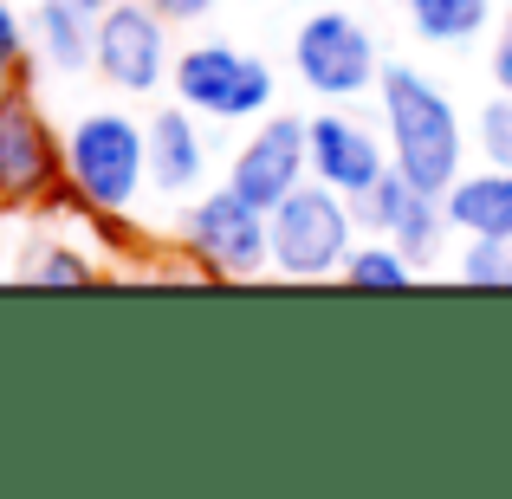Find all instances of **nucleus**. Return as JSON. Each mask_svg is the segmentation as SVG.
<instances>
[{
  "instance_id": "obj_1",
  "label": "nucleus",
  "mask_w": 512,
  "mask_h": 499,
  "mask_svg": "<svg viewBox=\"0 0 512 499\" xmlns=\"http://www.w3.org/2000/svg\"><path fill=\"white\" fill-rule=\"evenodd\" d=\"M376 111H383V137H389V163L409 175L415 188H448L467 169V130L461 111L448 104V91L415 65H383L376 85Z\"/></svg>"
},
{
  "instance_id": "obj_2",
  "label": "nucleus",
  "mask_w": 512,
  "mask_h": 499,
  "mask_svg": "<svg viewBox=\"0 0 512 499\" xmlns=\"http://www.w3.org/2000/svg\"><path fill=\"white\" fill-rule=\"evenodd\" d=\"M0 214H85L65 175V130H52L33 85H0Z\"/></svg>"
},
{
  "instance_id": "obj_3",
  "label": "nucleus",
  "mask_w": 512,
  "mask_h": 499,
  "mask_svg": "<svg viewBox=\"0 0 512 499\" xmlns=\"http://www.w3.org/2000/svg\"><path fill=\"white\" fill-rule=\"evenodd\" d=\"M266 234H273V273L292 286H318V279L344 273L350 247H357V214H350V195L312 175L279 208H266Z\"/></svg>"
},
{
  "instance_id": "obj_4",
  "label": "nucleus",
  "mask_w": 512,
  "mask_h": 499,
  "mask_svg": "<svg viewBox=\"0 0 512 499\" xmlns=\"http://www.w3.org/2000/svg\"><path fill=\"white\" fill-rule=\"evenodd\" d=\"M65 175L78 208H130L150 188V124L130 111H85L65 130Z\"/></svg>"
},
{
  "instance_id": "obj_5",
  "label": "nucleus",
  "mask_w": 512,
  "mask_h": 499,
  "mask_svg": "<svg viewBox=\"0 0 512 499\" xmlns=\"http://www.w3.org/2000/svg\"><path fill=\"white\" fill-rule=\"evenodd\" d=\"M169 91H175V104H188L208 124H260L273 111L279 85H273V65L266 59L227 46V39H201V46L175 52Z\"/></svg>"
},
{
  "instance_id": "obj_6",
  "label": "nucleus",
  "mask_w": 512,
  "mask_h": 499,
  "mask_svg": "<svg viewBox=\"0 0 512 499\" xmlns=\"http://www.w3.org/2000/svg\"><path fill=\"white\" fill-rule=\"evenodd\" d=\"M292 72L312 98L357 104L376 98V85H383V52H376V33L357 13L325 7L312 20H299V33H292Z\"/></svg>"
},
{
  "instance_id": "obj_7",
  "label": "nucleus",
  "mask_w": 512,
  "mask_h": 499,
  "mask_svg": "<svg viewBox=\"0 0 512 499\" xmlns=\"http://www.w3.org/2000/svg\"><path fill=\"white\" fill-rule=\"evenodd\" d=\"M182 253L208 279H260L273 273V234H266V208L247 201L240 188H208L188 201L182 214Z\"/></svg>"
},
{
  "instance_id": "obj_8",
  "label": "nucleus",
  "mask_w": 512,
  "mask_h": 499,
  "mask_svg": "<svg viewBox=\"0 0 512 499\" xmlns=\"http://www.w3.org/2000/svg\"><path fill=\"white\" fill-rule=\"evenodd\" d=\"M91 72H98L104 85H117L124 98H150V91L169 85V72H175L169 20L150 7V0H111V7L98 13Z\"/></svg>"
},
{
  "instance_id": "obj_9",
  "label": "nucleus",
  "mask_w": 512,
  "mask_h": 499,
  "mask_svg": "<svg viewBox=\"0 0 512 499\" xmlns=\"http://www.w3.org/2000/svg\"><path fill=\"white\" fill-rule=\"evenodd\" d=\"M299 182H312V130H305V117L266 111L253 124V137L234 150V163H227V188H240L260 208H279Z\"/></svg>"
},
{
  "instance_id": "obj_10",
  "label": "nucleus",
  "mask_w": 512,
  "mask_h": 499,
  "mask_svg": "<svg viewBox=\"0 0 512 499\" xmlns=\"http://www.w3.org/2000/svg\"><path fill=\"white\" fill-rule=\"evenodd\" d=\"M305 130H312V175L325 188H338V195H363L370 182H383L389 169V137L383 130H370L363 117H350L344 104H325L318 117H305Z\"/></svg>"
},
{
  "instance_id": "obj_11",
  "label": "nucleus",
  "mask_w": 512,
  "mask_h": 499,
  "mask_svg": "<svg viewBox=\"0 0 512 499\" xmlns=\"http://www.w3.org/2000/svg\"><path fill=\"white\" fill-rule=\"evenodd\" d=\"M208 182V137H201V117L188 104H169V111L150 117V188L169 201L201 195Z\"/></svg>"
},
{
  "instance_id": "obj_12",
  "label": "nucleus",
  "mask_w": 512,
  "mask_h": 499,
  "mask_svg": "<svg viewBox=\"0 0 512 499\" xmlns=\"http://www.w3.org/2000/svg\"><path fill=\"white\" fill-rule=\"evenodd\" d=\"M441 201H448V221L454 234H480V240H512V169H461L448 188H441Z\"/></svg>"
},
{
  "instance_id": "obj_13",
  "label": "nucleus",
  "mask_w": 512,
  "mask_h": 499,
  "mask_svg": "<svg viewBox=\"0 0 512 499\" xmlns=\"http://www.w3.org/2000/svg\"><path fill=\"white\" fill-rule=\"evenodd\" d=\"M33 52L52 72H85L91 65V39H98V13L85 0H39L33 7Z\"/></svg>"
},
{
  "instance_id": "obj_14",
  "label": "nucleus",
  "mask_w": 512,
  "mask_h": 499,
  "mask_svg": "<svg viewBox=\"0 0 512 499\" xmlns=\"http://www.w3.org/2000/svg\"><path fill=\"white\" fill-rule=\"evenodd\" d=\"M383 234L396 240V247L409 253L415 266H435V260H441V240L454 234L448 201H441L435 188H409V195H402V208H396V221H389Z\"/></svg>"
},
{
  "instance_id": "obj_15",
  "label": "nucleus",
  "mask_w": 512,
  "mask_h": 499,
  "mask_svg": "<svg viewBox=\"0 0 512 499\" xmlns=\"http://www.w3.org/2000/svg\"><path fill=\"white\" fill-rule=\"evenodd\" d=\"M20 279H26V286H52V292H65V286H98L104 266H98V253H85L78 240L39 234L33 247L20 253Z\"/></svg>"
},
{
  "instance_id": "obj_16",
  "label": "nucleus",
  "mask_w": 512,
  "mask_h": 499,
  "mask_svg": "<svg viewBox=\"0 0 512 499\" xmlns=\"http://www.w3.org/2000/svg\"><path fill=\"white\" fill-rule=\"evenodd\" d=\"M402 13L428 46H467L493 26V0H402Z\"/></svg>"
},
{
  "instance_id": "obj_17",
  "label": "nucleus",
  "mask_w": 512,
  "mask_h": 499,
  "mask_svg": "<svg viewBox=\"0 0 512 499\" xmlns=\"http://www.w3.org/2000/svg\"><path fill=\"white\" fill-rule=\"evenodd\" d=\"M415 273H422V266H415L409 253H402L396 240L383 234V240H357L338 279H344V286H363V292H402Z\"/></svg>"
},
{
  "instance_id": "obj_18",
  "label": "nucleus",
  "mask_w": 512,
  "mask_h": 499,
  "mask_svg": "<svg viewBox=\"0 0 512 499\" xmlns=\"http://www.w3.org/2000/svg\"><path fill=\"white\" fill-rule=\"evenodd\" d=\"M454 279H461V286H512V240L467 234L461 260H454Z\"/></svg>"
},
{
  "instance_id": "obj_19",
  "label": "nucleus",
  "mask_w": 512,
  "mask_h": 499,
  "mask_svg": "<svg viewBox=\"0 0 512 499\" xmlns=\"http://www.w3.org/2000/svg\"><path fill=\"white\" fill-rule=\"evenodd\" d=\"M0 85H33V26L13 0H0Z\"/></svg>"
},
{
  "instance_id": "obj_20",
  "label": "nucleus",
  "mask_w": 512,
  "mask_h": 499,
  "mask_svg": "<svg viewBox=\"0 0 512 499\" xmlns=\"http://www.w3.org/2000/svg\"><path fill=\"white\" fill-rule=\"evenodd\" d=\"M409 188H415L409 175H402V169H389L383 182H370L363 195H350V214H357V227H363V234H383V227L396 221V208H402V195H409Z\"/></svg>"
},
{
  "instance_id": "obj_21",
  "label": "nucleus",
  "mask_w": 512,
  "mask_h": 499,
  "mask_svg": "<svg viewBox=\"0 0 512 499\" xmlns=\"http://www.w3.org/2000/svg\"><path fill=\"white\" fill-rule=\"evenodd\" d=\"M474 150H480V163L512 169V98H506V91L474 117Z\"/></svg>"
},
{
  "instance_id": "obj_22",
  "label": "nucleus",
  "mask_w": 512,
  "mask_h": 499,
  "mask_svg": "<svg viewBox=\"0 0 512 499\" xmlns=\"http://www.w3.org/2000/svg\"><path fill=\"white\" fill-rule=\"evenodd\" d=\"M78 221H85V234L98 240L104 253H124V260H137V253H143V227L130 221V208H85Z\"/></svg>"
},
{
  "instance_id": "obj_23",
  "label": "nucleus",
  "mask_w": 512,
  "mask_h": 499,
  "mask_svg": "<svg viewBox=\"0 0 512 499\" xmlns=\"http://www.w3.org/2000/svg\"><path fill=\"white\" fill-rule=\"evenodd\" d=\"M156 13H163L169 26H188V20H208L214 7H221V0H150Z\"/></svg>"
},
{
  "instance_id": "obj_24",
  "label": "nucleus",
  "mask_w": 512,
  "mask_h": 499,
  "mask_svg": "<svg viewBox=\"0 0 512 499\" xmlns=\"http://www.w3.org/2000/svg\"><path fill=\"white\" fill-rule=\"evenodd\" d=\"M487 65H493V85L512 98V20H506V33L493 39V59H487Z\"/></svg>"
},
{
  "instance_id": "obj_25",
  "label": "nucleus",
  "mask_w": 512,
  "mask_h": 499,
  "mask_svg": "<svg viewBox=\"0 0 512 499\" xmlns=\"http://www.w3.org/2000/svg\"><path fill=\"white\" fill-rule=\"evenodd\" d=\"M85 7H91V13H104V7H111V0H85Z\"/></svg>"
}]
</instances>
